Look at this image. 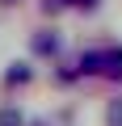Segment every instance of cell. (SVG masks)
Returning <instances> with one entry per match:
<instances>
[{
    "instance_id": "9",
    "label": "cell",
    "mask_w": 122,
    "mask_h": 126,
    "mask_svg": "<svg viewBox=\"0 0 122 126\" xmlns=\"http://www.w3.org/2000/svg\"><path fill=\"white\" fill-rule=\"evenodd\" d=\"M0 4H17V0H0Z\"/></svg>"
},
{
    "instance_id": "8",
    "label": "cell",
    "mask_w": 122,
    "mask_h": 126,
    "mask_svg": "<svg viewBox=\"0 0 122 126\" xmlns=\"http://www.w3.org/2000/svg\"><path fill=\"white\" fill-rule=\"evenodd\" d=\"M30 126H51V122H30Z\"/></svg>"
},
{
    "instance_id": "1",
    "label": "cell",
    "mask_w": 122,
    "mask_h": 126,
    "mask_svg": "<svg viewBox=\"0 0 122 126\" xmlns=\"http://www.w3.org/2000/svg\"><path fill=\"white\" fill-rule=\"evenodd\" d=\"M76 76H105V80H122V46L118 42H105V46H93L80 55L76 63Z\"/></svg>"
},
{
    "instance_id": "5",
    "label": "cell",
    "mask_w": 122,
    "mask_h": 126,
    "mask_svg": "<svg viewBox=\"0 0 122 126\" xmlns=\"http://www.w3.org/2000/svg\"><path fill=\"white\" fill-rule=\"evenodd\" d=\"M105 126H122V101H109L105 105Z\"/></svg>"
},
{
    "instance_id": "3",
    "label": "cell",
    "mask_w": 122,
    "mask_h": 126,
    "mask_svg": "<svg viewBox=\"0 0 122 126\" xmlns=\"http://www.w3.org/2000/svg\"><path fill=\"white\" fill-rule=\"evenodd\" d=\"M4 84H9V88H17V84H30V67H25V63H13V67L4 72Z\"/></svg>"
},
{
    "instance_id": "4",
    "label": "cell",
    "mask_w": 122,
    "mask_h": 126,
    "mask_svg": "<svg viewBox=\"0 0 122 126\" xmlns=\"http://www.w3.org/2000/svg\"><path fill=\"white\" fill-rule=\"evenodd\" d=\"M0 126H25L21 109H17V105H4V109H0Z\"/></svg>"
},
{
    "instance_id": "6",
    "label": "cell",
    "mask_w": 122,
    "mask_h": 126,
    "mask_svg": "<svg viewBox=\"0 0 122 126\" xmlns=\"http://www.w3.org/2000/svg\"><path fill=\"white\" fill-rule=\"evenodd\" d=\"M42 9H46V13H63V9H68V0H42Z\"/></svg>"
},
{
    "instance_id": "7",
    "label": "cell",
    "mask_w": 122,
    "mask_h": 126,
    "mask_svg": "<svg viewBox=\"0 0 122 126\" xmlns=\"http://www.w3.org/2000/svg\"><path fill=\"white\" fill-rule=\"evenodd\" d=\"M68 4H72V9H84V13H93V9L101 4V0H68Z\"/></svg>"
},
{
    "instance_id": "2",
    "label": "cell",
    "mask_w": 122,
    "mask_h": 126,
    "mask_svg": "<svg viewBox=\"0 0 122 126\" xmlns=\"http://www.w3.org/2000/svg\"><path fill=\"white\" fill-rule=\"evenodd\" d=\"M30 46H34V55H59V34H51V30H38V34L30 38Z\"/></svg>"
}]
</instances>
